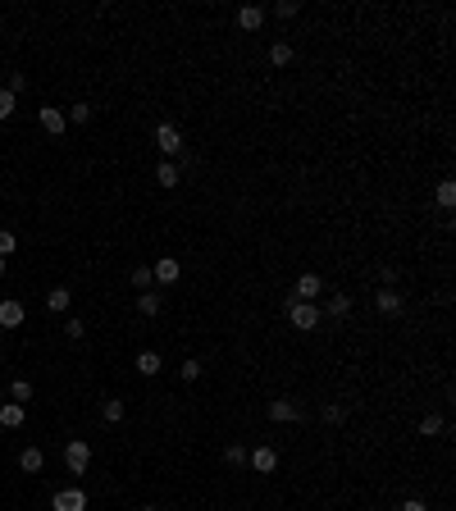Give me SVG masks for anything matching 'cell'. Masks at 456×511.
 Here are the masks:
<instances>
[{
	"label": "cell",
	"instance_id": "cell-1",
	"mask_svg": "<svg viewBox=\"0 0 456 511\" xmlns=\"http://www.w3.org/2000/svg\"><path fill=\"white\" fill-rule=\"evenodd\" d=\"M283 311H288V324H292V329H302V333L319 329V306L315 302H297V297H288Z\"/></svg>",
	"mask_w": 456,
	"mask_h": 511
},
{
	"label": "cell",
	"instance_id": "cell-2",
	"mask_svg": "<svg viewBox=\"0 0 456 511\" xmlns=\"http://www.w3.org/2000/svg\"><path fill=\"white\" fill-rule=\"evenodd\" d=\"M64 466H69V475H87V466H92V443L69 438L64 443Z\"/></svg>",
	"mask_w": 456,
	"mask_h": 511
},
{
	"label": "cell",
	"instance_id": "cell-3",
	"mask_svg": "<svg viewBox=\"0 0 456 511\" xmlns=\"http://www.w3.org/2000/svg\"><path fill=\"white\" fill-rule=\"evenodd\" d=\"M306 411H302V402H292V398H278V402H269V420L274 425H292V420H302Z\"/></svg>",
	"mask_w": 456,
	"mask_h": 511
},
{
	"label": "cell",
	"instance_id": "cell-4",
	"mask_svg": "<svg viewBox=\"0 0 456 511\" xmlns=\"http://www.w3.org/2000/svg\"><path fill=\"white\" fill-rule=\"evenodd\" d=\"M37 119H42V128L51 133V137H64V128H69V114H64L60 105H42V110H37Z\"/></svg>",
	"mask_w": 456,
	"mask_h": 511
},
{
	"label": "cell",
	"instance_id": "cell-5",
	"mask_svg": "<svg viewBox=\"0 0 456 511\" xmlns=\"http://www.w3.org/2000/svg\"><path fill=\"white\" fill-rule=\"evenodd\" d=\"M151 274H155V288H169V283H178V274H183L178 256H160V260L151 265Z\"/></svg>",
	"mask_w": 456,
	"mask_h": 511
},
{
	"label": "cell",
	"instance_id": "cell-6",
	"mask_svg": "<svg viewBox=\"0 0 456 511\" xmlns=\"http://www.w3.org/2000/svg\"><path fill=\"white\" fill-rule=\"evenodd\" d=\"M51 511H87V493H82V488H60V493H55L51 498Z\"/></svg>",
	"mask_w": 456,
	"mask_h": 511
},
{
	"label": "cell",
	"instance_id": "cell-7",
	"mask_svg": "<svg viewBox=\"0 0 456 511\" xmlns=\"http://www.w3.org/2000/svg\"><path fill=\"white\" fill-rule=\"evenodd\" d=\"M27 324V311H23V302H14V297H5L0 302V329H23Z\"/></svg>",
	"mask_w": 456,
	"mask_h": 511
},
{
	"label": "cell",
	"instance_id": "cell-8",
	"mask_svg": "<svg viewBox=\"0 0 456 511\" xmlns=\"http://www.w3.org/2000/svg\"><path fill=\"white\" fill-rule=\"evenodd\" d=\"M155 147H160L164 151V156H178V151H183V133L178 128H173V123H160V128H155Z\"/></svg>",
	"mask_w": 456,
	"mask_h": 511
},
{
	"label": "cell",
	"instance_id": "cell-9",
	"mask_svg": "<svg viewBox=\"0 0 456 511\" xmlns=\"http://www.w3.org/2000/svg\"><path fill=\"white\" fill-rule=\"evenodd\" d=\"M247 466L256 470V475H274V470H278V452L274 448H251Z\"/></svg>",
	"mask_w": 456,
	"mask_h": 511
},
{
	"label": "cell",
	"instance_id": "cell-10",
	"mask_svg": "<svg viewBox=\"0 0 456 511\" xmlns=\"http://www.w3.org/2000/svg\"><path fill=\"white\" fill-rule=\"evenodd\" d=\"M319 293H324V278H319V274H302V278H297V288H292L297 302H319Z\"/></svg>",
	"mask_w": 456,
	"mask_h": 511
},
{
	"label": "cell",
	"instance_id": "cell-11",
	"mask_svg": "<svg viewBox=\"0 0 456 511\" xmlns=\"http://www.w3.org/2000/svg\"><path fill=\"white\" fill-rule=\"evenodd\" d=\"M238 27L242 32H260V27H265V9L260 5H242L238 9Z\"/></svg>",
	"mask_w": 456,
	"mask_h": 511
},
{
	"label": "cell",
	"instance_id": "cell-12",
	"mask_svg": "<svg viewBox=\"0 0 456 511\" xmlns=\"http://www.w3.org/2000/svg\"><path fill=\"white\" fill-rule=\"evenodd\" d=\"M374 311L379 315H397L402 311V293H397V288H379V293H374Z\"/></svg>",
	"mask_w": 456,
	"mask_h": 511
},
{
	"label": "cell",
	"instance_id": "cell-13",
	"mask_svg": "<svg viewBox=\"0 0 456 511\" xmlns=\"http://www.w3.org/2000/svg\"><path fill=\"white\" fill-rule=\"evenodd\" d=\"M160 311H164V297L155 293V288H151V293H137V315H147V320H155Z\"/></svg>",
	"mask_w": 456,
	"mask_h": 511
},
{
	"label": "cell",
	"instance_id": "cell-14",
	"mask_svg": "<svg viewBox=\"0 0 456 511\" xmlns=\"http://www.w3.org/2000/svg\"><path fill=\"white\" fill-rule=\"evenodd\" d=\"M27 420V407H18V402H5L0 407V429H18Z\"/></svg>",
	"mask_w": 456,
	"mask_h": 511
},
{
	"label": "cell",
	"instance_id": "cell-15",
	"mask_svg": "<svg viewBox=\"0 0 456 511\" xmlns=\"http://www.w3.org/2000/svg\"><path fill=\"white\" fill-rule=\"evenodd\" d=\"M69 306H73V293H69V288H51V293H46V311L64 315Z\"/></svg>",
	"mask_w": 456,
	"mask_h": 511
},
{
	"label": "cell",
	"instance_id": "cell-16",
	"mask_svg": "<svg viewBox=\"0 0 456 511\" xmlns=\"http://www.w3.org/2000/svg\"><path fill=\"white\" fill-rule=\"evenodd\" d=\"M160 370H164L160 352H137V374H147V379H155Z\"/></svg>",
	"mask_w": 456,
	"mask_h": 511
},
{
	"label": "cell",
	"instance_id": "cell-17",
	"mask_svg": "<svg viewBox=\"0 0 456 511\" xmlns=\"http://www.w3.org/2000/svg\"><path fill=\"white\" fill-rule=\"evenodd\" d=\"M18 466H23L27 475H37V470L46 466V452L42 448H23V452H18Z\"/></svg>",
	"mask_w": 456,
	"mask_h": 511
},
{
	"label": "cell",
	"instance_id": "cell-18",
	"mask_svg": "<svg viewBox=\"0 0 456 511\" xmlns=\"http://www.w3.org/2000/svg\"><path fill=\"white\" fill-rule=\"evenodd\" d=\"M269 64H274V69H288V64H292V46L274 42V46H269Z\"/></svg>",
	"mask_w": 456,
	"mask_h": 511
},
{
	"label": "cell",
	"instance_id": "cell-19",
	"mask_svg": "<svg viewBox=\"0 0 456 511\" xmlns=\"http://www.w3.org/2000/svg\"><path fill=\"white\" fill-rule=\"evenodd\" d=\"M9 402L27 407V402H32V383H27V379H14V383H9Z\"/></svg>",
	"mask_w": 456,
	"mask_h": 511
},
{
	"label": "cell",
	"instance_id": "cell-20",
	"mask_svg": "<svg viewBox=\"0 0 456 511\" xmlns=\"http://www.w3.org/2000/svg\"><path fill=\"white\" fill-rule=\"evenodd\" d=\"M155 183H160V187H178V165H173V160H164V165L155 169Z\"/></svg>",
	"mask_w": 456,
	"mask_h": 511
},
{
	"label": "cell",
	"instance_id": "cell-21",
	"mask_svg": "<svg viewBox=\"0 0 456 511\" xmlns=\"http://www.w3.org/2000/svg\"><path fill=\"white\" fill-rule=\"evenodd\" d=\"M101 416L110 420V425H119V420H123V398H105L101 402Z\"/></svg>",
	"mask_w": 456,
	"mask_h": 511
},
{
	"label": "cell",
	"instance_id": "cell-22",
	"mask_svg": "<svg viewBox=\"0 0 456 511\" xmlns=\"http://www.w3.org/2000/svg\"><path fill=\"white\" fill-rule=\"evenodd\" d=\"M247 457H251V452L242 448V443H228V448H224V461H228L233 470H242V466H247Z\"/></svg>",
	"mask_w": 456,
	"mask_h": 511
},
{
	"label": "cell",
	"instance_id": "cell-23",
	"mask_svg": "<svg viewBox=\"0 0 456 511\" xmlns=\"http://www.w3.org/2000/svg\"><path fill=\"white\" fill-rule=\"evenodd\" d=\"M133 288H137V293H151V288H155L151 265H137V269H133Z\"/></svg>",
	"mask_w": 456,
	"mask_h": 511
},
{
	"label": "cell",
	"instance_id": "cell-24",
	"mask_svg": "<svg viewBox=\"0 0 456 511\" xmlns=\"http://www.w3.org/2000/svg\"><path fill=\"white\" fill-rule=\"evenodd\" d=\"M433 197H438V206H443V210H452V206H456V183H452V178H443Z\"/></svg>",
	"mask_w": 456,
	"mask_h": 511
},
{
	"label": "cell",
	"instance_id": "cell-25",
	"mask_svg": "<svg viewBox=\"0 0 456 511\" xmlns=\"http://www.w3.org/2000/svg\"><path fill=\"white\" fill-rule=\"evenodd\" d=\"M347 311H352V297H347V293H333V297H328V315H333V320H343Z\"/></svg>",
	"mask_w": 456,
	"mask_h": 511
},
{
	"label": "cell",
	"instance_id": "cell-26",
	"mask_svg": "<svg viewBox=\"0 0 456 511\" xmlns=\"http://www.w3.org/2000/svg\"><path fill=\"white\" fill-rule=\"evenodd\" d=\"M319 420H324V425H343V420H347V407L328 402V407H319Z\"/></svg>",
	"mask_w": 456,
	"mask_h": 511
},
{
	"label": "cell",
	"instance_id": "cell-27",
	"mask_svg": "<svg viewBox=\"0 0 456 511\" xmlns=\"http://www.w3.org/2000/svg\"><path fill=\"white\" fill-rule=\"evenodd\" d=\"M269 14H274V18H297V14H302V5H297V0H278Z\"/></svg>",
	"mask_w": 456,
	"mask_h": 511
},
{
	"label": "cell",
	"instance_id": "cell-28",
	"mask_svg": "<svg viewBox=\"0 0 456 511\" xmlns=\"http://www.w3.org/2000/svg\"><path fill=\"white\" fill-rule=\"evenodd\" d=\"M69 123H92V105H87V101L69 105Z\"/></svg>",
	"mask_w": 456,
	"mask_h": 511
},
{
	"label": "cell",
	"instance_id": "cell-29",
	"mask_svg": "<svg viewBox=\"0 0 456 511\" xmlns=\"http://www.w3.org/2000/svg\"><path fill=\"white\" fill-rule=\"evenodd\" d=\"M5 92H9V96H23V92H27V73H9Z\"/></svg>",
	"mask_w": 456,
	"mask_h": 511
},
{
	"label": "cell",
	"instance_id": "cell-30",
	"mask_svg": "<svg viewBox=\"0 0 456 511\" xmlns=\"http://www.w3.org/2000/svg\"><path fill=\"white\" fill-rule=\"evenodd\" d=\"M14 105H18V96H9L5 87H0V123H5L9 114H14Z\"/></svg>",
	"mask_w": 456,
	"mask_h": 511
},
{
	"label": "cell",
	"instance_id": "cell-31",
	"mask_svg": "<svg viewBox=\"0 0 456 511\" xmlns=\"http://www.w3.org/2000/svg\"><path fill=\"white\" fill-rule=\"evenodd\" d=\"M420 433H424V438H433V433H443V416H424V420H420Z\"/></svg>",
	"mask_w": 456,
	"mask_h": 511
},
{
	"label": "cell",
	"instance_id": "cell-32",
	"mask_svg": "<svg viewBox=\"0 0 456 511\" xmlns=\"http://www.w3.org/2000/svg\"><path fill=\"white\" fill-rule=\"evenodd\" d=\"M178 374H183L187 383H197V379H201V361H183V365H178Z\"/></svg>",
	"mask_w": 456,
	"mask_h": 511
},
{
	"label": "cell",
	"instance_id": "cell-33",
	"mask_svg": "<svg viewBox=\"0 0 456 511\" xmlns=\"http://www.w3.org/2000/svg\"><path fill=\"white\" fill-rule=\"evenodd\" d=\"M64 333H69V338L78 343V338H82V333H87V320H78V315H73V320L64 324Z\"/></svg>",
	"mask_w": 456,
	"mask_h": 511
},
{
	"label": "cell",
	"instance_id": "cell-34",
	"mask_svg": "<svg viewBox=\"0 0 456 511\" xmlns=\"http://www.w3.org/2000/svg\"><path fill=\"white\" fill-rule=\"evenodd\" d=\"M14 247H18V238L9 233V228H0V256H9V252H14Z\"/></svg>",
	"mask_w": 456,
	"mask_h": 511
},
{
	"label": "cell",
	"instance_id": "cell-35",
	"mask_svg": "<svg viewBox=\"0 0 456 511\" xmlns=\"http://www.w3.org/2000/svg\"><path fill=\"white\" fill-rule=\"evenodd\" d=\"M397 511H429V503H424V498H406V503L397 507Z\"/></svg>",
	"mask_w": 456,
	"mask_h": 511
},
{
	"label": "cell",
	"instance_id": "cell-36",
	"mask_svg": "<svg viewBox=\"0 0 456 511\" xmlns=\"http://www.w3.org/2000/svg\"><path fill=\"white\" fill-rule=\"evenodd\" d=\"M0 274H5V256H0Z\"/></svg>",
	"mask_w": 456,
	"mask_h": 511
},
{
	"label": "cell",
	"instance_id": "cell-37",
	"mask_svg": "<svg viewBox=\"0 0 456 511\" xmlns=\"http://www.w3.org/2000/svg\"><path fill=\"white\" fill-rule=\"evenodd\" d=\"M142 511H160V507H142Z\"/></svg>",
	"mask_w": 456,
	"mask_h": 511
},
{
	"label": "cell",
	"instance_id": "cell-38",
	"mask_svg": "<svg viewBox=\"0 0 456 511\" xmlns=\"http://www.w3.org/2000/svg\"><path fill=\"white\" fill-rule=\"evenodd\" d=\"M0 343H5V338H0Z\"/></svg>",
	"mask_w": 456,
	"mask_h": 511
}]
</instances>
